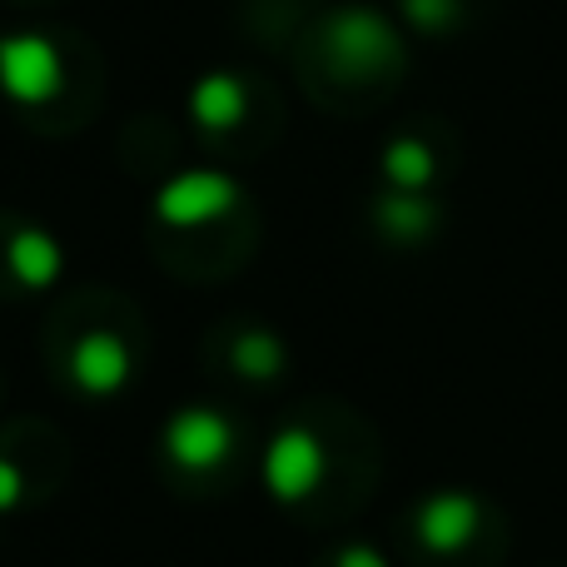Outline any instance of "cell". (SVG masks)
<instances>
[{
	"label": "cell",
	"mask_w": 567,
	"mask_h": 567,
	"mask_svg": "<svg viewBox=\"0 0 567 567\" xmlns=\"http://www.w3.org/2000/svg\"><path fill=\"white\" fill-rule=\"evenodd\" d=\"M60 80H65V65H60V50L40 35H16L0 45V90L20 105H45L50 95H60Z\"/></svg>",
	"instance_id": "obj_1"
},
{
	"label": "cell",
	"mask_w": 567,
	"mask_h": 567,
	"mask_svg": "<svg viewBox=\"0 0 567 567\" xmlns=\"http://www.w3.org/2000/svg\"><path fill=\"white\" fill-rule=\"evenodd\" d=\"M239 199V189L229 185L225 175H209V169H195V175H179L169 179L165 189L155 195V215L175 229H195V225H209V219L229 215Z\"/></svg>",
	"instance_id": "obj_2"
},
{
	"label": "cell",
	"mask_w": 567,
	"mask_h": 567,
	"mask_svg": "<svg viewBox=\"0 0 567 567\" xmlns=\"http://www.w3.org/2000/svg\"><path fill=\"white\" fill-rule=\"evenodd\" d=\"M229 443H235V433H229V423L215 409H185L165 429V453L189 473H205L215 463H225Z\"/></svg>",
	"instance_id": "obj_3"
},
{
	"label": "cell",
	"mask_w": 567,
	"mask_h": 567,
	"mask_svg": "<svg viewBox=\"0 0 567 567\" xmlns=\"http://www.w3.org/2000/svg\"><path fill=\"white\" fill-rule=\"evenodd\" d=\"M323 473V453L319 443L309 439L303 429H284L275 443H269V458H265V478H269V493L284 503H299L303 493H313Z\"/></svg>",
	"instance_id": "obj_4"
},
{
	"label": "cell",
	"mask_w": 567,
	"mask_h": 567,
	"mask_svg": "<svg viewBox=\"0 0 567 567\" xmlns=\"http://www.w3.org/2000/svg\"><path fill=\"white\" fill-rule=\"evenodd\" d=\"M478 533V503L468 493H439L419 508V538L433 553H458Z\"/></svg>",
	"instance_id": "obj_5"
},
{
	"label": "cell",
	"mask_w": 567,
	"mask_h": 567,
	"mask_svg": "<svg viewBox=\"0 0 567 567\" xmlns=\"http://www.w3.org/2000/svg\"><path fill=\"white\" fill-rule=\"evenodd\" d=\"M70 373H75V383L90 399H105V393H115L120 383L130 379V353H125V343L110 339V333H90V339H80L75 359H70Z\"/></svg>",
	"instance_id": "obj_6"
},
{
	"label": "cell",
	"mask_w": 567,
	"mask_h": 567,
	"mask_svg": "<svg viewBox=\"0 0 567 567\" xmlns=\"http://www.w3.org/2000/svg\"><path fill=\"white\" fill-rule=\"evenodd\" d=\"M60 249L50 245L45 235H20L16 245H10V269L20 275V284H30V289H50V284L60 279Z\"/></svg>",
	"instance_id": "obj_7"
},
{
	"label": "cell",
	"mask_w": 567,
	"mask_h": 567,
	"mask_svg": "<svg viewBox=\"0 0 567 567\" xmlns=\"http://www.w3.org/2000/svg\"><path fill=\"white\" fill-rule=\"evenodd\" d=\"M189 105H195V115L205 120L209 130H229L239 120V110H245V95H239L235 80L215 75V80H205V85H195Z\"/></svg>",
	"instance_id": "obj_8"
},
{
	"label": "cell",
	"mask_w": 567,
	"mask_h": 567,
	"mask_svg": "<svg viewBox=\"0 0 567 567\" xmlns=\"http://www.w3.org/2000/svg\"><path fill=\"white\" fill-rule=\"evenodd\" d=\"M383 175H389L393 185L413 189V185H423V179L433 175V159H429V150H423V145H413V140H399V145L383 155Z\"/></svg>",
	"instance_id": "obj_9"
},
{
	"label": "cell",
	"mask_w": 567,
	"mask_h": 567,
	"mask_svg": "<svg viewBox=\"0 0 567 567\" xmlns=\"http://www.w3.org/2000/svg\"><path fill=\"white\" fill-rule=\"evenodd\" d=\"M333 40H339L343 55H379L389 45V35H383V25L373 16H343L333 25Z\"/></svg>",
	"instance_id": "obj_10"
},
{
	"label": "cell",
	"mask_w": 567,
	"mask_h": 567,
	"mask_svg": "<svg viewBox=\"0 0 567 567\" xmlns=\"http://www.w3.org/2000/svg\"><path fill=\"white\" fill-rule=\"evenodd\" d=\"M235 359H239V369L245 373H259V379H265V373L279 369V343L265 339V333H249V339H239Z\"/></svg>",
	"instance_id": "obj_11"
},
{
	"label": "cell",
	"mask_w": 567,
	"mask_h": 567,
	"mask_svg": "<svg viewBox=\"0 0 567 567\" xmlns=\"http://www.w3.org/2000/svg\"><path fill=\"white\" fill-rule=\"evenodd\" d=\"M409 16L419 20V25H439V20L449 16V0H409Z\"/></svg>",
	"instance_id": "obj_12"
},
{
	"label": "cell",
	"mask_w": 567,
	"mask_h": 567,
	"mask_svg": "<svg viewBox=\"0 0 567 567\" xmlns=\"http://www.w3.org/2000/svg\"><path fill=\"white\" fill-rule=\"evenodd\" d=\"M16 498H20V473L10 468L6 458H0V513H6V508H10V503H16Z\"/></svg>",
	"instance_id": "obj_13"
},
{
	"label": "cell",
	"mask_w": 567,
	"mask_h": 567,
	"mask_svg": "<svg viewBox=\"0 0 567 567\" xmlns=\"http://www.w3.org/2000/svg\"><path fill=\"white\" fill-rule=\"evenodd\" d=\"M339 567H383V558H379L373 548H349V553H343V563H339Z\"/></svg>",
	"instance_id": "obj_14"
}]
</instances>
